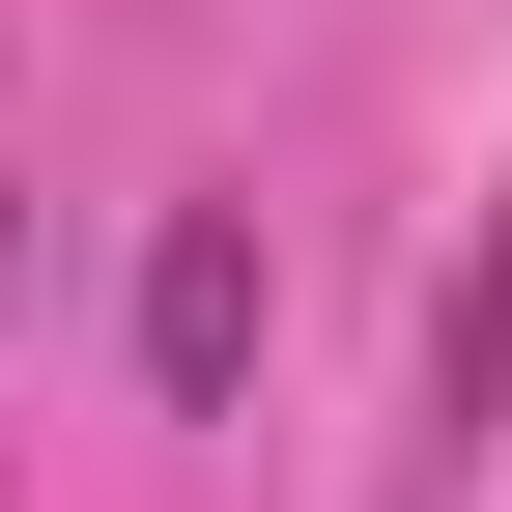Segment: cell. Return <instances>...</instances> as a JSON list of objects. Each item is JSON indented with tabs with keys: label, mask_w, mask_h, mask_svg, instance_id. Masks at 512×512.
I'll return each instance as SVG.
<instances>
[{
	"label": "cell",
	"mask_w": 512,
	"mask_h": 512,
	"mask_svg": "<svg viewBox=\"0 0 512 512\" xmlns=\"http://www.w3.org/2000/svg\"><path fill=\"white\" fill-rule=\"evenodd\" d=\"M427 399H456V427H484V399H512V228H484V256H456V285H427Z\"/></svg>",
	"instance_id": "7a4b0ae2"
},
{
	"label": "cell",
	"mask_w": 512,
	"mask_h": 512,
	"mask_svg": "<svg viewBox=\"0 0 512 512\" xmlns=\"http://www.w3.org/2000/svg\"><path fill=\"white\" fill-rule=\"evenodd\" d=\"M0 313H29V200H0Z\"/></svg>",
	"instance_id": "3957f363"
},
{
	"label": "cell",
	"mask_w": 512,
	"mask_h": 512,
	"mask_svg": "<svg viewBox=\"0 0 512 512\" xmlns=\"http://www.w3.org/2000/svg\"><path fill=\"white\" fill-rule=\"evenodd\" d=\"M228 370H256V228L171 200V228H143V399H228Z\"/></svg>",
	"instance_id": "6da1fadb"
}]
</instances>
